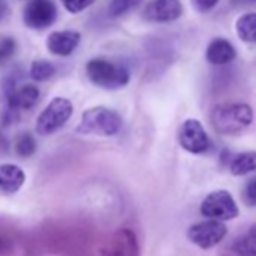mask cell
<instances>
[{
  "instance_id": "17",
  "label": "cell",
  "mask_w": 256,
  "mask_h": 256,
  "mask_svg": "<svg viewBox=\"0 0 256 256\" xmlns=\"http://www.w3.org/2000/svg\"><path fill=\"white\" fill-rule=\"evenodd\" d=\"M235 32L242 42L256 44V12L242 14L235 22Z\"/></svg>"
},
{
  "instance_id": "15",
  "label": "cell",
  "mask_w": 256,
  "mask_h": 256,
  "mask_svg": "<svg viewBox=\"0 0 256 256\" xmlns=\"http://www.w3.org/2000/svg\"><path fill=\"white\" fill-rule=\"evenodd\" d=\"M220 256H256V226L229 244Z\"/></svg>"
},
{
  "instance_id": "16",
  "label": "cell",
  "mask_w": 256,
  "mask_h": 256,
  "mask_svg": "<svg viewBox=\"0 0 256 256\" xmlns=\"http://www.w3.org/2000/svg\"><path fill=\"white\" fill-rule=\"evenodd\" d=\"M229 170L234 176H244L256 170V151L238 152L229 162Z\"/></svg>"
},
{
  "instance_id": "4",
  "label": "cell",
  "mask_w": 256,
  "mask_h": 256,
  "mask_svg": "<svg viewBox=\"0 0 256 256\" xmlns=\"http://www.w3.org/2000/svg\"><path fill=\"white\" fill-rule=\"evenodd\" d=\"M124 125L122 116L106 106H95L86 108L82 113L80 124L77 126V133L83 136H101L110 138L120 132Z\"/></svg>"
},
{
  "instance_id": "22",
  "label": "cell",
  "mask_w": 256,
  "mask_h": 256,
  "mask_svg": "<svg viewBox=\"0 0 256 256\" xmlns=\"http://www.w3.org/2000/svg\"><path fill=\"white\" fill-rule=\"evenodd\" d=\"M16 236L12 230L0 228V256H8L14 252Z\"/></svg>"
},
{
  "instance_id": "8",
  "label": "cell",
  "mask_w": 256,
  "mask_h": 256,
  "mask_svg": "<svg viewBox=\"0 0 256 256\" xmlns=\"http://www.w3.org/2000/svg\"><path fill=\"white\" fill-rule=\"evenodd\" d=\"M58 6L54 0H29L23 8V23L32 30H46L54 24Z\"/></svg>"
},
{
  "instance_id": "3",
  "label": "cell",
  "mask_w": 256,
  "mask_h": 256,
  "mask_svg": "<svg viewBox=\"0 0 256 256\" xmlns=\"http://www.w3.org/2000/svg\"><path fill=\"white\" fill-rule=\"evenodd\" d=\"M86 76L92 84L104 90H118L130 83L132 74L124 64L94 58L86 64Z\"/></svg>"
},
{
  "instance_id": "5",
  "label": "cell",
  "mask_w": 256,
  "mask_h": 256,
  "mask_svg": "<svg viewBox=\"0 0 256 256\" xmlns=\"http://www.w3.org/2000/svg\"><path fill=\"white\" fill-rule=\"evenodd\" d=\"M72 112H74V106L68 98L54 96L36 118V125H35L36 133L41 136H50L59 132L71 119Z\"/></svg>"
},
{
  "instance_id": "25",
  "label": "cell",
  "mask_w": 256,
  "mask_h": 256,
  "mask_svg": "<svg viewBox=\"0 0 256 256\" xmlns=\"http://www.w3.org/2000/svg\"><path fill=\"white\" fill-rule=\"evenodd\" d=\"M190 2H192V6L198 12L205 14V12L212 11L217 6V4L220 2V0H190Z\"/></svg>"
},
{
  "instance_id": "14",
  "label": "cell",
  "mask_w": 256,
  "mask_h": 256,
  "mask_svg": "<svg viewBox=\"0 0 256 256\" xmlns=\"http://www.w3.org/2000/svg\"><path fill=\"white\" fill-rule=\"evenodd\" d=\"M24 182L26 174L20 166L14 163L0 164V192L6 194H14L23 187Z\"/></svg>"
},
{
  "instance_id": "6",
  "label": "cell",
  "mask_w": 256,
  "mask_h": 256,
  "mask_svg": "<svg viewBox=\"0 0 256 256\" xmlns=\"http://www.w3.org/2000/svg\"><path fill=\"white\" fill-rule=\"evenodd\" d=\"M96 256H140V246L132 229H118L98 247Z\"/></svg>"
},
{
  "instance_id": "9",
  "label": "cell",
  "mask_w": 256,
  "mask_h": 256,
  "mask_svg": "<svg viewBox=\"0 0 256 256\" xmlns=\"http://www.w3.org/2000/svg\"><path fill=\"white\" fill-rule=\"evenodd\" d=\"M226 234H228L226 224L223 222L214 220V218H208L205 222L194 223L187 230L188 240L194 246H198L204 250L212 248L217 244H220L224 240Z\"/></svg>"
},
{
  "instance_id": "13",
  "label": "cell",
  "mask_w": 256,
  "mask_h": 256,
  "mask_svg": "<svg viewBox=\"0 0 256 256\" xmlns=\"http://www.w3.org/2000/svg\"><path fill=\"white\" fill-rule=\"evenodd\" d=\"M205 58L211 65L223 66V65H228L232 60H235L236 50L230 44V41H228L224 38H214L206 47Z\"/></svg>"
},
{
  "instance_id": "2",
  "label": "cell",
  "mask_w": 256,
  "mask_h": 256,
  "mask_svg": "<svg viewBox=\"0 0 256 256\" xmlns=\"http://www.w3.org/2000/svg\"><path fill=\"white\" fill-rule=\"evenodd\" d=\"M210 119L217 133L235 136L252 125L254 113L246 102H222L212 107Z\"/></svg>"
},
{
  "instance_id": "21",
  "label": "cell",
  "mask_w": 256,
  "mask_h": 256,
  "mask_svg": "<svg viewBox=\"0 0 256 256\" xmlns=\"http://www.w3.org/2000/svg\"><path fill=\"white\" fill-rule=\"evenodd\" d=\"M17 48H18V42L14 36L0 35V68L16 56Z\"/></svg>"
},
{
  "instance_id": "7",
  "label": "cell",
  "mask_w": 256,
  "mask_h": 256,
  "mask_svg": "<svg viewBox=\"0 0 256 256\" xmlns=\"http://www.w3.org/2000/svg\"><path fill=\"white\" fill-rule=\"evenodd\" d=\"M200 214L206 218L214 220H232L238 217L240 210L228 190H216L206 194V198L200 204Z\"/></svg>"
},
{
  "instance_id": "1",
  "label": "cell",
  "mask_w": 256,
  "mask_h": 256,
  "mask_svg": "<svg viewBox=\"0 0 256 256\" xmlns=\"http://www.w3.org/2000/svg\"><path fill=\"white\" fill-rule=\"evenodd\" d=\"M0 96L4 100L2 119L8 125L18 119L22 110H30L38 104L41 90L32 83H18L16 77H6L0 83Z\"/></svg>"
},
{
  "instance_id": "23",
  "label": "cell",
  "mask_w": 256,
  "mask_h": 256,
  "mask_svg": "<svg viewBox=\"0 0 256 256\" xmlns=\"http://www.w3.org/2000/svg\"><path fill=\"white\" fill-rule=\"evenodd\" d=\"M60 2L70 14H80L92 6L95 0H60Z\"/></svg>"
},
{
  "instance_id": "26",
  "label": "cell",
  "mask_w": 256,
  "mask_h": 256,
  "mask_svg": "<svg viewBox=\"0 0 256 256\" xmlns=\"http://www.w3.org/2000/svg\"><path fill=\"white\" fill-rule=\"evenodd\" d=\"M10 16V6L5 0H0V22H4Z\"/></svg>"
},
{
  "instance_id": "24",
  "label": "cell",
  "mask_w": 256,
  "mask_h": 256,
  "mask_svg": "<svg viewBox=\"0 0 256 256\" xmlns=\"http://www.w3.org/2000/svg\"><path fill=\"white\" fill-rule=\"evenodd\" d=\"M242 200L247 206H256V176L244 186Z\"/></svg>"
},
{
  "instance_id": "20",
  "label": "cell",
  "mask_w": 256,
  "mask_h": 256,
  "mask_svg": "<svg viewBox=\"0 0 256 256\" xmlns=\"http://www.w3.org/2000/svg\"><path fill=\"white\" fill-rule=\"evenodd\" d=\"M142 4V0H110L107 12L112 18H119L128 12H132Z\"/></svg>"
},
{
  "instance_id": "27",
  "label": "cell",
  "mask_w": 256,
  "mask_h": 256,
  "mask_svg": "<svg viewBox=\"0 0 256 256\" xmlns=\"http://www.w3.org/2000/svg\"><path fill=\"white\" fill-rule=\"evenodd\" d=\"M234 2L238 5H254L256 0H234Z\"/></svg>"
},
{
  "instance_id": "12",
  "label": "cell",
  "mask_w": 256,
  "mask_h": 256,
  "mask_svg": "<svg viewBox=\"0 0 256 256\" xmlns=\"http://www.w3.org/2000/svg\"><path fill=\"white\" fill-rule=\"evenodd\" d=\"M80 41L82 34L78 30H54L47 36L46 46L53 56L66 58L77 50Z\"/></svg>"
},
{
  "instance_id": "19",
  "label": "cell",
  "mask_w": 256,
  "mask_h": 256,
  "mask_svg": "<svg viewBox=\"0 0 256 256\" xmlns=\"http://www.w3.org/2000/svg\"><path fill=\"white\" fill-rule=\"evenodd\" d=\"M14 150H16V154L22 158L32 157L38 150V144H36L35 136L32 133H20L16 138Z\"/></svg>"
},
{
  "instance_id": "11",
  "label": "cell",
  "mask_w": 256,
  "mask_h": 256,
  "mask_svg": "<svg viewBox=\"0 0 256 256\" xmlns=\"http://www.w3.org/2000/svg\"><path fill=\"white\" fill-rule=\"evenodd\" d=\"M182 14L181 0H151L144 11V18L151 23H172L181 18Z\"/></svg>"
},
{
  "instance_id": "18",
  "label": "cell",
  "mask_w": 256,
  "mask_h": 256,
  "mask_svg": "<svg viewBox=\"0 0 256 256\" xmlns=\"http://www.w3.org/2000/svg\"><path fill=\"white\" fill-rule=\"evenodd\" d=\"M29 74H30L32 80H35L38 83H42V82L50 80L56 74V66H54L53 62H50L47 59H38V60L32 62Z\"/></svg>"
},
{
  "instance_id": "10",
  "label": "cell",
  "mask_w": 256,
  "mask_h": 256,
  "mask_svg": "<svg viewBox=\"0 0 256 256\" xmlns=\"http://www.w3.org/2000/svg\"><path fill=\"white\" fill-rule=\"evenodd\" d=\"M178 142L181 148L190 154H204L210 150L211 140L200 120L194 118L186 119L178 132Z\"/></svg>"
}]
</instances>
